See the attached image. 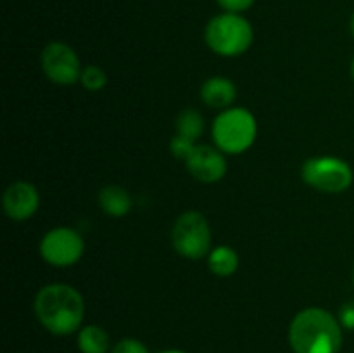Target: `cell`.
Returning <instances> with one entry per match:
<instances>
[{
	"label": "cell",
	"instance_id": "obj_1",
	"mask_svg": "<svg viewBox=\"0 0 354 353\" xmlns=\"http://www.w3.org/2000/svg\"><path fill=\"white\" fill-rule=\"evenodd\" d=\"M35 315L50 334L69 336L82 329L83 296L69 284H47L35 296Z\"/></svg>",
	"mask_w": 354,
	"mask_h": 353
},
{
	"label": "cell",
	"instance_id": "obj_2",
	"mask_svg": "<svg viewBox=\"0 0 354 353\" xmlns=\"http://www.w3.org/2000/svg\"><path fill=\"white\" fill-rule=\"evenodd\" d=\"M289 343L294 353H339L342 325L325 308H304L290 322Z\"/></svg>",
	"mask_w": 354,
	"mask_h": 353
},
{
	"label": "cell",
	"instance_id": "obj_3",
	"mask_svg": "<svg viewBox=\"0 0 354 353\" xmlns=\"http://www.w3.org/2000/svg\"><path fill=\"white\" fill-rule=\"evenodd\" d=\"M206 44L214 54L223 57H237L242 55L254 40V31L251 23L244 16L235 12H223L214 16L207 23Z\"/></svg>",
	"mask_w": 354,
	"mask_h": 353
},
{
	"label": "cell",
	"instance_id": "obj_4",
	"mask_svg": "<svg viewBox=\"0 0 354 353\" xmlns=\"http://www.w3.org/2000/svg\"><path fill=\"white\" fill-rule=\"evenodd\" d=\"M258 123L252 113L244 107H228L213 123V138L216 147L227 154H242L256 141Z\"/></svg>",
	"mask_w": 354,
	"mask_h": 353
},
{
	"label": "cell",
	"instance_id": "obj_5",
	"mask_svg": "<svg viewBox=\"0 0 354 353\" xmlns=\"http://www.w3.org/2000/svg\"><path fill=\"white\" fill-rule=\"evenodd\" d=\"M173 248L189 260H201L211 249V227L199 211H185L176 218L171 232Z\"/></svg>",
	"mask_w": 354,
	"mask_h": 353
},
{
	"label": "cell",
	"instance_id": "obj_6",
	"mask_svg": "<svg viewBox=\"0 0 354 353\" xmlns=\"http://www.w3.org/2000/svg\"><path fill=\"white\" fill-rule=\"evenodd\" d=\"M301 176L310 187L327 194L344 192L353 183L351 166L334 156L308 159L301 170Z\"/></svg>",
	"mask_w": 354,
	"mask_h": 353
},
{
	"label": "cell",
	"instance_id": "obj_7",
	"mask_svg": "<svg viewBox=\"0 0 354 353\" xmlns=\"http://www.w3.org/2000/svg\"><path fill=\"white\" fill-rule=\"evenodd\" d=\"M85 251V241L75 228L57 227L48 230L40 242V255L48 265L71 266Z\"/></svg>",
	"mask_w": 354,
	"mask_h": 353
},
{
	"label": "cell",
	"instance_id": "obj_8",
	"mask_svg": "<svg viewBox=\"0 0 354 353\" xmlns=\"http://www.w3.org/2000/svg\"><path fill=\"white\" fill-rule=\"evenodd\" d=\"M41 69L45 76L57 85H73L80 82L83 71L76 52L62 42H52L44 48Z\"/></svg>",
	"mask_w": 354,
	"mask_h": 353
},
{
	"label": "cell",
	"instance_id": "obj_9",
	"mask_svg": "<svg viewBox=\"0 0 354 353\" xmlns=\"http://www.w3.org/2000/svg\"><path fill=\"white\" fill-rule=\"evenodd\" d=\"M2 206L7 217L14 221H23L33 217L40 206V194L30 182H14L2 196Z\"/></svg>",
	"mask_w": 354,
	"mask_h": 353
},
{
	"label": "cell",
	"instance_id": "obj_10",
	"mask_svg": "<svg viewBox=\"0 0 354 353\" xmlns=\"http://www.w3.org/2000/svg\"><path fill=\"white\" fill-rule=\"evenodd\" d=\"M185 165L190 175L204 183L220 182L227 173V159L223 152L211 145H197Z\"/></svg>",
	"mask_w": 354,
	"mask_h": 353
},
{
	"label": "cell",
	"instance_id": "obj_11",
	"mask_svg": "<svg viewBox=\"0 0 354 353\" xmlns=\"http://www.w3.org/2000/svg\"><path fill=\"white\" fill-rule=\"evenodd\" d=\"M204 104L214 109H228L237 97V87L225 76H213L206 80L201 89Z\"/></svg>",
	"mask_w": 354,
	"mask_h": 353
},
{
	"label": "cell",
	"instance_id": "obj_12",
	"mask_svg": "<svg viewBox=\"0 0 354 353\" xmlns=\"http://www.w3.org/2000/svg\"><path fill=\"white\" fill-rule=\"evenodd\" d=\"M99 204L109 217H124L131 210V197L127 189L120 185H106L99 192Z\"/></svg>",
	"mask_w": 354,
	"mask_h": 353
},
{
	"label": "cell",
	"instance_id": "obj_13",
	"mask_svg": "<svg viewBox=\"0 0 354 353\" xmlns=\"http://www.w3.org/2000/svg\"><path fill=\"white\" fill-rule=\"evenodd\" d=\"M78 350L82 353H107L111 350V338L100 325H85L78 331Z\"/></svg>",
	"mask_w": 354,
	"mask_h": 353
},
{
	"label": "cell",
	"instance_id": "obj_14",
	"mask_svg": "<svg viewBox=\"0 0 354 353\" xmlns=\"http://www.w3.org/2000/svg\"><path fill=\"white\" fill-rule=\"evenodd\" d=\"M207 265L218 277H230L239 269V255L230 246H218L207 255Z\"/></svg>",
	"mask_w": 354,
	"mask_h": 353
},
{
	"label": "cell",
	"instance_id": "obj_15",
	"mask_svg": "<svg viewBox=\"0 0 354 353\" xmlns=\"http://www.w3.org/2000/svg\"><path fill=\"white\" fill-rule=\"evenodd\" d=\"M176 134L196 142L204 134V118L196 109H183L176 116Z\"/></svg>",
	"mask_w": 354,
	"mask_h": 353
},
{
	"label": "cell",
	"instance_id": "obj_16",
	"mask_svg": "<svg viewBox=\"0 0 354 353\" xmlns=\"http://www.w3.org/2000/svg\"><path fill=\"white\" fill-rule=\"evenodd\" d=\"M80 82L83 83L86 90H92V92H99L106 87L107 83V75L102 68L99 66L88 64L83 68L82 76H80Z\"/></svg>",
	"mask_w": 354,
	"mask_h": 353
},
{
	"label": "cell",
	"instance_id": "obj_17",
	"mask_svg": "<svg viewBox=\"0 0 354 353\" xmlns=\"http://www.w3.org/2000/svg\"><path fill=\"white\" fill-rule=\"evenodd\" d=\"M196 142L190 141V138L187 137H182V135L176 134L175 137L171 138V142H169V151H171V154L175 156L176 159H183V161L187 163V159L192 156V152L196 151Z\"/></svg>",
	"mask_w": 354,
	"mask_h": 353
},
{
	"label": "cell",
	"instance_id": "obj_18",
	"mask_svg": "<svg viewBox=\"0 0 354 353\" xmlns=\"http://www.w3.org/2000/svg\"><path fill=\"white\" fill-rule=\"evenodd\" d=\"M111 353H149V348L135 338H124L113 346Z\"/></svg>",
	"mask_w": 354,
	"mask_h": 353
},
{
	"label": "cell",
	"instance_id": "obj_19",
	"mask_svg": "<svg viewBox=\"0 0 354 353\" xmlns=\"http://www.w3.org/2000/svg\"><path fill=\"white\" fill-rule=\"evenodd\" d=\"M220 3L221 9H225L227 12H235L241 14L244 10H248L249 7L254 3V0H216Z\"/></svg>",
	"mask_w": 354,
	"mask_h": 353
},
{
	"label": "cell",
	"instance_id": "obj_20",
	"mask_svg": "<svg viewBox=\"0 0 354 353\" xmlns=\"http://www.w3.org/2000/svg\"><path fill=\"white\" fill-rule=\"evenodd\" d=\"M339 322L344 329L354 331V300L342 305L341 310H339Z\"/></svg>",
	"mask_w": 354,
	"mask_h": 353
},
{
	"label": "cell",
	"instance_id": "obj_21",
	"mask_svg": "<svg viewBox=\"0 0 354 353\" xmlns=\"http://www.w3.org/2000/svg\"><path fill=\"white\" fill-rule=\"evenodd\" d=\"M159 353H187V352H183V350L171 348V350H162V352H159Z\"/></svg>",
	"mask_w": 354,
	"mask_h": 353
},
{
	"label": "cell",
	"instance_id": "obj_22",
	"mask_svg": "<svg viewBox=\"0 0 354 353\" xmlns=\"http://www.w3.org/2000/svg\"><path fill=\"white\" fill-rule=\"evenodd\" d=\"M351 33H353V37H354V14L351 16Z\"/></svg>",
	"mask_w": 354,
	"mask_h": 353
},
{
	"label": "cell",
	"instance_id": "obj_23",
	"mask_svg": "<svg viewBox=\"0 0 354 353\" xmlns=\"http://www.w3.org/2000/svg\"><path fill=\"white\" fill-rule=\"evenodd\" d=\"M351 76H353V82H354V59H353V62H351Z\"/></svg>",
	"mask_w": 354,
	"mask_h": 353
},
{
	"label": "cell",
	"instance_id": "obj_24",
	"mask_svg": "<svg viewBox=\"0 0 354 353\" xmlns=\"http://www.w3.org/2000/svg\"><path fill=\"white\" fill-rule=\"evenodd\" d=\"M353 282H354V269H353Z\"/></svg>",
	"mask_w": 354,
	"mask_h": 353
}]
</instances>
